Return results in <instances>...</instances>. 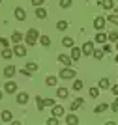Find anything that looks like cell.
<instances>
[{
  "mask_svg": "<svg viewBox=\"0 0 118 125\" xmlns=\"http://www.w3.org/2000/svg\"><path fill=\"white\" fill-rule=\"evenodd\" d=\"M38 39H39V32L36 28H28V32H26V36H25V43L30 45V47H34L38 43Z\"/></svg>",
  "mask_w": 118,
  "mask_h": 125,
  "instance_id": "6da1fadb",
  "label": "cell"
},
{
  "mask_svg": "<svg viewBox=\"0 0 118 125\" xmlns=\"http://www.w3.org/2000/svg\"><path fill=\"white\" fill-rule=\"evenodd\" d=\"M75 75H77V71H75V69L66 67V65H64V69L60 71V75H58V77L64 78V80H67V78H75Z\"/></svg>",
  "mask_w": 118,
  "mask_h": 125,
  "instance_id": "7a4b0ae2",
  "label": "cell"
},
{
  "mask_svg": "<svg viewBox=\"0 0 118 125\" xmlns=\"http://www.w3.org/2000/svg\"><path fill=\"white\" fill-rule=\"evenodd\" d=\"M13 54L19 58H25L26 56V47L23 45V43H15V47H13Z\"/></svg>",
  "mask_w": 118,
  "mask_h": 125,
  "instance_id": "3957f363",
  "label": "cell"
},
{
  "mask_svg": "<svg viewBox=\"0 0 118 125\" xmlns=\"http://www.w3.org/2000/svg\"><path fill=\"white\" fill-rule=\"evenodd\" d=\"M105 22H107V19H105V17H96V19H94V28H96V30H103V28H105Z\"/></svg>",
  "mask_w": 118,
  "mask_h": 125,
  "instance_id": "277c9868",
  "label": "cell"
},
{
  "mask_svg": "<svg viewBox=\"0 0 118 125\" xmlns=\"http://www.w3.org/2000/svg\"><path fill=\"white\" fill-rule=\"evenodd\" d=\"M81 56H82V49H79V47L73 45V47H71V60H73V62H79Z\"/></svg>",
  "mask_w": 118,
  "mask_h": 125,
  "instance_id": "5b68a950",
  "label": "cell"
},
{
  "mask_svg": "<svg viewBox=\"0 0 118 125\" xmlns=\"http://www.w3.org/2000/svg\"><path fill=\"white\" fill-rule=\"evenodd\" d=\"M92 52H94V43L86 41L84 45H82V54H84V56H92Z\"/></svg>",
  "mask_w": 118,
  "mask_h": 125,
  "instance_id": "8992f818",
  "label": "cell"
},
{
  "mask_svg": "<svg viewBox=\"0 0 118 125\" xmlns=\"http://www.w3.org/2000/svg\"><path fill=\"white\" fill-rule=\"evenodd\" d=\"M4 92H6V94H17V84L11 82V80H10V82H6L4 84Z\"/></svg>",
  "mask_w": 118,
  "mask_h": 125,
  "instance_id": "52a82bcc",
  "label": "cell"
},
{
  "mask_svg": "<svg viewBox=\"0 0 118 125\" xmlns=\"http://www.w3.org/2000/svg\"><path fill=\"white\" fill-rule=\"evenodd\" d=\"M15 73H17V67H15V65H6V67H4V77L6 78H11Z\"/></svg>",
  "mask_w": 118,
  "mask_h": 125,
  "instance_id": "ba28073f",
  "label": "cell"
},
{
  "mask_svg": "<svg viewBox=\"0 0 118 125\" xmlns=\"http://www.w3.org/2000/svg\"><path fill=\"white\" fill-rule=\"evenodd\" d=\"M58 62L62 63V65H66V67H69V65H71V56H67V54H60V56H58Z\"/></svg>",
  "mask_w": 118,
  "mask_h": 125,
  "instance_id": "9c48e42d",
  "label": "cell"
},
{
  "mask_svg": "<svg viewBox=\"0 0 118 125\" xmlns=\"http://www.w3.org/2000/svg\"><path fill=\"white\" fill-rule=\"evenodd\" d=\"M13 13H15V19H17V21H25V19H26V11L23 10V8H15Z\"/></svg>",
  "mask_w": 118,
  "mask_h": 125,
  "instance_id": "30bf717a",
  "label": "cell"
},
{
  "mask_svg": "<svg viewBox=\"0 0 118 125\" xmlns=\"http://www.w3.org/2000/svg\"><path fill=\"white\" fill-rule=\"evenodd\" d=\"M28 99H30V97H28L26 92H19V94H17V103H19V104H26Z\"/></svg>",
  "mask_w": 118,
  "mask_h": 125,
  "instance_id": "8fae6325",
  "label": "cell"
},
{
  "mask_svg": "<svg viewBox=\"0 0 118 125\" xmlns=\"http://www.w3.org/2000/svg\"><path fill=\"white\" fill-rule=\"evenodd\" d=\"M11 118H13V116H11V112H10V110H4V112H0V120L4 121V123H10V121H11Z\"/></svg>",
  "mask_w": 118,
  "mask_h": 125,
  "instance_id": "7c38bea8",
  "label": "cell"
},
{
  "mask_svg": "<svg viewBox=\"0 0 118 125\" xmlns=\"http://www.w3.org/2000/svg\"><path fill=\"white\" fill-rule=\"evenodd\" d=\"M52 116H56V118L64 116V106H62V104H54V106H52Z\"/></svg>",
  "mask_w": 118,
  "mask_h": 125,
  "instance_id": "4fadbf2b",
  "label": "cell"
},
{
  "mask_svg": "<svg viewBox=\"0 0 118 125\" xmlns=\"http://www.w3.org/2000/svg\"><path fill=\"white\" fill-rule=\"evenodd\" d=\"M98 4L101 6V8H105V10H113V8H114V2H113V0H99Z\"/></svg>",
  "mask_w": 118,
  "mask_h": 125,
  "instance_id": "5bb4252c",
  "label": "cell"
},
{
  "mask_svg": "<svg viewBox=\"0 0 118 125\" xmlns=\"http://www.w3.org/2000/svg\"><path fill=\"white\" fill-rule=\"evenodd\" d=\"M10 41L11 43H23V34H21V32H13Z\"/></svg>",
  "mask_w": 118,
  "mask_h": 125,
  "instance_id": "9a60e30c",
  "label": "cell"
},
{
  "mask_svg": "<svg viewBox=\"0 0 118 125\" xmlns=\"http://www.w3.org/2000/svg\"><path fill=\"white\" fill-rule=\"evenodd\" d=\"M45 84H47V86H51V88H54V86L58 84V78L52 77V75H49V77L45 78Z\"/></svg>",
  "mask_w": 118,
  "mask_h": 125,
  "instance_id": "2e32d148",
  "label": "cell"
},
{
  "mask_svg": "<svg viewBox=\"0 0 118 125\" xmlns=\"http://www.w3.org/2000/svg\"><path fill=\"white\" fill-rule=\"evenodd\" d=\"M82 103H84V101H82L81 97H77V99H75L71 104H69V108H71V110H79V108L82 106Z\"/></svg>",
  "mask_w": 118,
  "mask_h": 125,
  "instance_id": "e0dca14e",
  "label": "cell"
},
{
  "mask_svg": "<svg viewBox=\"0 0 118 125\" xmlns=\"http://www.w3.org/2000/svg\"><path fill=\"white\" fill-rule=\"evenodd\" d=\"M105 110H109V103H101V104H98V106L94 108V112H96V114H101V112H105Z\"/></svg>",
  "mask_w": 118,
  "mask_h": 125,
  "instance_id": "ac0fdd59",
  "label": "cell"
},
{
  "mask_svg": "<svg viewBox=\"0 0 118 125\" xmlns=\"http://www.w3.org/2000/svg\"><path fill=\"white\" fill-rule=\"evenodd\" d=\"M36 17L38 19H47V10H43V8H36Z\"/></svg>",
  "mask_w": 118,
  "mask_h": 125,
  "instance_id": "d6986e66",
  "label": "cell"
},
{
  "mask_svg": "<svg viewBox=\"0 0 118 125\" xmlns=\"http://www.w3.org/2000/svg\"><path fill=\"white\" fill-rule=\"evenodd\" d=\"M99 88L101 90H111V80H109V78H101V80H99Z\"/></svg>",
  "mask_w": 118,
  "mask_h": 125,
  "instance_id": "ffe728a7",
  "label": "cell"
},
{
  "mask_svg": "<svg viewBox=\"0 0 118 125\" xmlns=\"http://www.w3.org/2000/svg\"><path fill=\"white\" fill-rule=\"evenodd\" d=\"M105 41H109V39H107V36H105V34H103V32L99 30L98 34H96V43H105Z\"/></svg>",
  "mask_w": 118,
  "mask_h": 125,
  "instance_id": "44dd1931",
  "label": "cell"
},
{
  "mask_svg": "<svg viewBox=\"0 0 118 125\" xmlns=\"http://www.w3.org/2000/svg\"><path fill=\"white\" fill-rule=\"evenodd\" d=\"M11 56H13V51H11L10 47H4V51H2V58H4V60H10Z\"/></svg>",
  "mask_w": 118,
  "mask_h": 125,
  "instance_id": "7402d4cb",
  "label": "cell"
},
{
  "mask_svg": "<svg viewBox=\"0 0 118 125\" xmlns=\"http://www.w3.org/2000/svg\"><path fill=\"white\" fill-rule=\"evenodd\" d=\"M56 95L60 97V99H66L67 95H69V92H67V88H58L56 90Z\"/></svg>",
  "mask_w": 118,
  "mask_h": 125,
  "instance_id": "603a6c76",
  "label": "cell"
},
{
  "mask_svg": "<svg viewBox=\"0 0 118 125\" xmlns=\"http://www.w3.org/2000/svg\"><path fill=\"white\" fill-rule=\"evenodd\" d=\"M66 123H69V125H77V123H79V118H77L75 114H69V116L66 118Z\"/></svg>",
  "mask_w": 118,
  "mask_h": 125,
  "instance_id": "cb8c5ba5",
  "label": "cell"
},
{
  "mask_svg": "<svg viewBox=\"0 0 118 125\" xmlns=\"http://www.w3.org/2000/svg\"><path fill=\"white\" fill-rule=\"evenodd\" d=\"M39 43L43 47H51V37L49 36H39Z\"/></svg>",
  "mask_w": 118,
  "mask_h": 125,
  "instance_id": "d4e9b609",
  "label": "cell"
},
{
  "mask_svg": "<svg viewBox=\"0 0 118 125\" xmlns=\"http://www.w3.org/2000/svg\"><path fill=\"white\" fill-rule=\"evenodd\" d=\"M105 19H107L111 24H118V13H111V15H107Z\"/></svg>",
  "mask_w": 118,
  "mask_h": 125,
  "instance_id": "484cf974",
  "label": "cell"
},
{
  "mask_svg": "<svg viewBox=\"0 0 118 125\" xmlns=\"http://www.w3.org/2000/svg\"><path fill=\"white\" fill-rule=\"evenodd\" d=\"M73 43H75V41H73V37H62V45H64V47H69V49H71Z\"/></svg>",
  "mask_w": 118,
  "mask_h": 125,
  "instance_id": "4316f807",
  "label": "cell"
},
{
  "mask_svg": "<svg viewBox=\"0 0 118 125\" xmlns=\"http://www.w3.org/2000/svg\"><path fill=\"white\" fill-rule=\"evenodd\" d=\"M103 54H105V52H103V49H94V52H92V56L96 58V60H101Z\"/></svg>",
  "mask_w": 118,
  "mask_h": 125,
  "instance_id": "83f0119b",
  "label": "cell"
},
{
  "mask_svg": "<svg viewBox=\"0 0 118 125\" xmlns=\"http://www.w3.org/2000/svg\"><path fill=\"white\" fill-rule=\"evenodd\" d=\"M67 26H69V24H67V21H58V22H56V30L64 32V30L67 28Z\"/></svg>",
  "mask_w": 118,
  "mask_h": 125,
  "instance_id": "f1b7e54d",
  "label": "cell"
},
{
  "mask_svg": "<svg viewBox=\"0 0 118 125\" xmlns=\"http://www.w3.org/2000/svg\"><path fill=\"white\" fill-rule=\"evenodd\" d=\"M26 69H28L30 73H36V71H38V63L36 62H28V63H26Z\"/></svg>",
  "mask_w": 118,
  "mask_h": 125,
  "instance_id": "f546056e",
  "label": "cell"
},
{
  "mask_svg": "<svg viewBox=\"0 0 118 125\" xmlns=\"http://www.w3.org/2000/svg\"><path fill=\"white\" fill-rule=\"evenodd\" d=\"M36 104H38V110H39V112H41L43 108H45V103H43V99H41L39 95L36 97Z\"/></svg>",
  "mask_w": 118,
  "mask_h": 125,
  "instance_id": "4dcf8cb0",
  "label": "cell"
},
{
  "mask_svg": "<svg viewBox=\"0 0 118 125\" xmlns=\"http://www.w3.org/2000/svg\"><path fill=\"white\" fill-rule=\"evenodd\" d=\"M107 39H109V41H118V32H116V30H113V32H111V34L107 36Z\"/></svg>",
  "mask_w": 118,
  "mask_h": 125,
  "instance_id": "1f68e13d",
  "label": "cell"
},
{
  "mask_svg": "<svg viewBox=\"0 0 118 125\" xmlns=\"http://www.w3.org/2000/svg\"><path fill=\"white\" fill-rule=\"evenodd\" d=\"M71 2H73V0H58L60 8H64V10H66V8H69V6H71Z\"/></svg>",
  "mask_w": 118,
  "mask_h": 125,
  "instance_id": "d6a6232c",
  "label": "cell"
},
{
  "mask_svg": "<svg viewBox=\"0 0 118 125\" xmlns=\"http://www.w3.org/2000/svg\"><path fill=\"white\" fill-rule=\"evenodd\" d=\"M73 90H75V92H81L82 90V80H75V82H73Z\"/></svg>",
  "mask_w": 118,
  "mask_h": 125,
  "instance_id": "836d02e7",
  "label": "cell"
},
{
  "mask_svg": "<svg viewBox=\"0 0 118 125\" xmlns=\"http://www.w3.org/2000/svg\"><path fill=\"white\" fill-rule=\"evenodd\" d=\"M98 95H99V88H90V97L92 99H96Z\"/></svg>",
  "mask_w": 118,
  "mask_h": 125,
  "instance_id": "e575fe53",
  "label": "cell"
},
{
  "mask_svg": "<svg viewBox=\"0 0 118 125\" xmlns=\"http://www.w3.org/2000/svg\"><path fill=\"white\" fill-rule=\"evenodd\" d=\"M47 125H58V120H56V116H51V118L47 120Z\"/></svg>",
  "mask_w": 118,
  "mask_h": 125,
  "instance_id": "d590c367",
  "label": "cell"
},
{
  "mask_svg": "<svg viewBox=\"0 0 118 125\" xmlns=\"http://www.w3.org/2000/svg\"><path fill=\"white\" fill-rule=\"evenodd\" d=\"M43 103H45V106H51V108L56 104V103H54V99H51V97H49V99H43Z\"/></svg>",
  "mask_w": 118,
  "mask_h": 125,
  "instance_id": "8d00e7d4",
  "label": "cell"
},
{
  "mask_svg": "<svg viewBox=\"0 0 118 125\" xmlns=\"http://www.w3.org/2000/svg\"><path fill=\"white\" fill-rule=\"evenodd\" d=\"M0 45H2V47H10V41H8L6 37H0Z\"/></svg>",
  "mask_w": 118,
  "mask_h": 125,
  "instance_id": "74e56055",
  "label": "cell"
},
{
  "mask_svg": "<svg viewBox=\"0 0 118 125\" xmlns=\"http://www.w3.org/2000/svg\"><path fill=\"white\" fill-rule=\"evenodd\" d=\"M111 108H113L114 112H116V110H118V95H116V99L113 101V104H111Z\"/></svg>",
  "mask_w": 118,
  "mask_h": 125,
  "instance_id": "f35d334b",
  "label": "cell"
},
{
  "mask_svg": "<svg viewBox=\"0 0 118 125\" xmlns=\"http://www.w3.org/2000/svg\"><path fill=\"white\" fill-rule=\"evenodd\" d=\"M43 2H45V0H32V6L39 8V6H43Z\"/></svg>",
  "mask_w": 118,
  "mask_h": 125,
  "instance_id": "ab89813d",
  "label": "cell"
},
{
  "mask_svg": "<svg viewBox=\"0 0 118 125\" xmlns=\"http://www.w3.org/2000/svg\"><path fill=\"white\" fill-rule=\"evenodd\" d=\"M111 51H113V47H111L109 43H105V45H103V52H107V54H109Z\"/></svg>",
  "mask_w": 118,
  "mask_h": 125,
  "instance_id": "60d3db41",
  "label": "cell"
},
{
  "mask_svg": "<svg viewBox=\"0 0 118 125\" xmlns=\"http://www.w3.org/2000/svg\"><path fill=\"white\" fill-rule=\"evenodd\" d=\"M111 92H113L114 95H118V84H114V86H111Z\"/></svg>",
  "mask_w": 118,
  "mask_h": 125,
  "instance_id": "b9f144b4",
  "label": "cell"
},
{
  "mask_svg": "<svg viewBox=\"0 0 118 125\" xmlns=\"http://www.w3.org/2000/svg\"><path fill=\"white\" fill-rule=\"evenodd\" d=\"M114 60H116V63H118V54H116V58H114Z\"/></svg>",
  "mask_w": 118,
  "mask_h": 125,
  "instance_id": "7bdbcfd3",
  "label": "cell"
},
{
  "mask_svg": "<svg viewBox=\"0 0 118 125\" xmlns=\"http://www.w3.org/2000/svg\"><path fill=\"white\" fill-rule=\"evenodd\" d=\"M2 95H4V94H2V92H0V99H2Z\"/></svg>",
  "mask_w": 118,
  "mask_h": 125,
  "instance_id": "ee69618b",
  "label": "cell"
},
{
  "mask_svg": "<svg viewBox=\"0 0 118 125\" xmlns=\"http://www.w3.org/2000/svg\"><path fill=\"white\" fill-rule=\"evenodd\" d=\"M116 13H118V6H116Z\"/></svg>",
  "mask_w": 118,
  "mask_h": 125,
  "instance_id": "f6af8a7d",
  "label": "cell"
},
{
  "mask_svg": "<svg viewBox=\"0 0 118 125\" xmlns=\"http://www.w3.org/2000/svg\"><path fill=\"white\" fill-rule=\"evenodd\" d=\"M116 49H118V41H116Z\"/></svg>",
  "mask_w": 118,
  "mask_h": 125,
  "instance_id": "bcb514c9",
  "label": "cell"
},
{
  "mask_svg": "<svg viewBox=\"0 0 118 125\" xmlns=\"http://www.w3.org/2000/svg\"><path fill=\"white\" fill-rule=\"evenodd\" d=\"M0 4H2V0H0Z\"/></svg>",
  "mask_w": 118,
  "mask_h": 125,
  "instance_id": "7dc6e473",
  "label": "cell"
}]
</instances>
